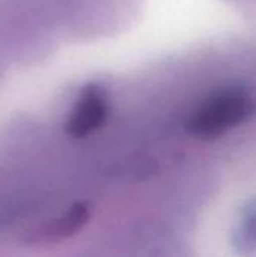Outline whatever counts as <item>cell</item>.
Returning a JSON list of instances; mask_svg holds the SVG:
<instances>
[{
    "instance_id": "cell-1",
    "label": "cell",
    "mask_w": 256,
    "mask_h": 257,
    "mask_svg": "<svg viewBox=\"0 0 256 257\" xmlns=\"http://www.w3.org/2000/svg\"><path fill=\"white\" fill-rule=\"evenodd\" d=\"M253 111L250 96L238 87H229L210 96L190 117L189 130L199 137H216L244 122Z\"/></svg>"
},
{
    "instance_id": "cell-2",
    "label": "cell",
    "mask_w": 256,
    "mask_h": 257,
    "mask_svg": "<svg viewBox=\"0 0 256 257\" xmlns=\"http://www.w3.org/2000/svg\"><path fill=\"white\" fill-rule=\"evenodd\" d=\"M107 114L104 93L97 86H89L81 93L69 122L68 133L74 137H83L101 126Z\"/></svg>"
}]
</instances>
